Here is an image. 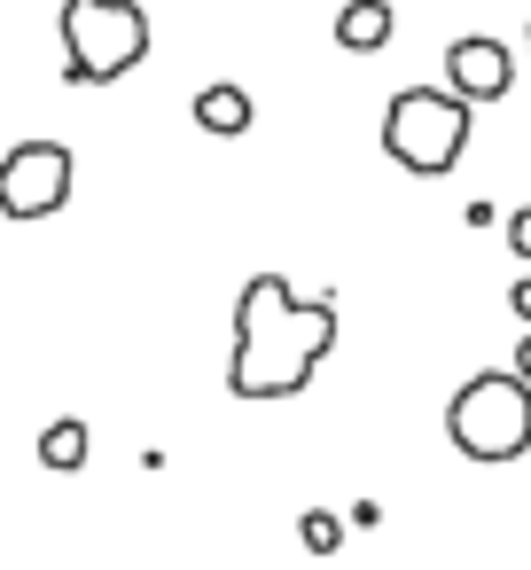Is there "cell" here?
Masks as SVG:
<instances>
[{
	"label": "cell",
	"instance_id": "6da1fadb",
	"mask_svg": "<svg viewBox=\"0 0 531 570\" xmlns=\"http://www.w3.org/2000/svg\"><path fill=\"white\" fill-rule=\"evenodd\" d=\"M328 352H336V297H297L274 266L243 282V297H235V360H227L235 399H297L321 375Z\"/></svg>",
	"mask_w": 531,
	"mask_h": 570
},
{
	"label": "cell",
	"instance_id": "7a4b0ae2",
	"mask_svg": "<svg viewBox=\"0 0 531 570\" xmlns=\"http://www.w3.org/2000/svg\"><path fill=\"white\" fill-rule=\"evenodd\" d=\"M63 79L71 87H110L149 56V9L141 0H63Z\"/></svg>",
	"mask_w": 531,
	"mask_h": 570
},
{
	"label": "cell",
	"instance_id": "3957f363",
	"mask_svg": "<svg viewBox=\"0 0 531 570\" xmlns=\"http://www.w3.org/2000/svg\"><path fill=\"white\" fill-rule=\"evenodd\" d=\"M445 438L469 461H523L531 453V391L508 367H476L445 399Z\"/></svg>",
	"mask_w": 531,
	"mask_h": 570
},
{
	"label": "cell",
	"instance_id": "277c9868",
	"mask_svg": "<svg viewBox=\"0 0 531 570\" xmlns=\"http://www.w3.org/2000/svg\"><path fill=\"white\" fill-rule=\"evenodd\" d=\"M469 149V102H453L445 87H399L383 102V157L399 173H453Z\"/></svg>",
	"mask_w": 531,
	"mask_h": 570
},
{
	"label": "cell",
	"instance_id": "5b68a950",
	"mask_svg": "<svg viewBox=\"0 0 531 570\" xmlns=\"http://www.w3.org/2000/svg\"><path fill=\"white\" fill-rule=\"evenodd\" d=\"M71 149L63 141H17L9 157H0V219H48L71 204Z\"/></svg>",
	"mask_w": 531,
	"mask_h": 570
},
{
	"label": "cell",
	"instance_id": "8992f818",
	"mask_svg": "<svg viewBox=\"0 0 531 570\" xmlns=\"http://www.w3.org/2000/svg\"><path fill=\"white\" fill-rule=\"evenodd\" d=\"M515 87V56H508V40H492V32H469V40H453L445 48V95L453 102H500Z\"/></svg>",
	"mask_w": 531,
	"mask_h": 570
},
{
	"label": "cell",
	"instance_id": "52a82bcc",
	"mask_svg": "<svg viewBox=\"0 0 531 570\" xmlns=\"http://www.w3.org/2000/svg\"><path fill=\"white\" fill-rule=\"evenodd\" d=\"M188 118L204 126V134H219V141H235V134H250V95L235 87V79H212V87H196V102H188Z\"/></svg>",
	"mask_w": 531,
	"mask_h": 570
},
{
	"label": "cell",
	"instance_id": "ba28073f",
	"mask_svg": "<svg viewBox=\"0 0 531 570\" xmlns=\"http://www.w3.org/2000/svg\"><path fill=\"white\" fill-rule=\"evenodd\" d=\"M391 32H399V17H391V0H344V9H336V48H352V56L383 48Z\"/></svg>",
	"mask_w": 531,
	"mask_h": 570
},
{
	"label": "cell",
	"instance_id": "9c48e42d",
	"mask_svg": "<svg viewBox=\"0 0 531 570\" xmlns=\"http://www.w3.org/2000/svg\"><path fill=\"white\" fill-rule=\"evenodd\" d=\"M40 461H48L56 476H63V469H87V422H79V414H71V422H48V430H40Z\"/></svg>",
	"mask_w": 531,
	"mask_h": 570
},
{
	"label": "cell",
	"instance_id": "30bf717a",
	"mask_svg": "<svg viewBox=\"0 0 531 570\" xmlns=\"http://www.w3.org/2000/svg\"><path fill=\"white\" fill-rule=\"evenodd\" d=\"M297 539H305L313 554H336V547H344V515H328V508H305V515H297Z\"/></svg>",
	"mask_w": 531,
	"mask_h": 570
},
{
	"label": "cell",
	"instance_id": "8fae6325",
	"mask_svg": "<svg viewBox=\"0 0 531 570\" xmlns=\"http://www.w3.org/2000/svg\"><path fill=\"white\" fill-rule=\"evenodd\" d=\"M508 250L531 266V204H523V212H508Z\"/></svg>",
	"mask_w": 531,
	"mask_h": 570
},
{
	"label": "cell",
	"instance_id": "7c38bea8",
	"mask_svg": "<svg viewBox=\"0 0 531 570\" xmlns=\"http://www.w3.org/2000/svg\"><path fill=\"white\" fill-rule=\"evenodd\" d=\"M508 375H515V383H523V391H531V328H523V336H515V360H508Z\"/></svg>",
	"mask_w": 531,
	"mask_h": 570
},
{
	"label": "cell",
	"instance_id": "4fadbf2b",
	"mask_svg": "<svg viewBox=\"0 0 531 570\" xmlns=\"http://www.w3.org/2000/svg\"><path fill=\"white\" fill-rule=\"evenodd\" d=\"M508 305H515V321H531V274H523V282L508 289Z\"/></svg>",
	"mask_w": 531,
	"mask_h": 570
},
{
	"label": "cell",
	"instance_id": "5bb4252c",
	"mask_svg": "<svg viewBox=\"0 0 531 570\" xmlns=\"http://www.w3.org/2000/svg\"><path fill=\"white\" fill-rule=\"evenodd\" d=\"M523 48H531V40H523Z\"/></svg>",
	"mask_w": 531,
	"mask_h": 570
}]
</instances>
